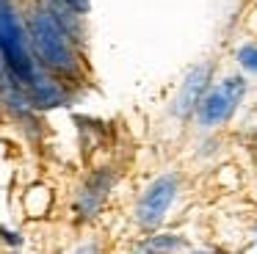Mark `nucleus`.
I'll return each instance as SVG.
<instances>
[{"instance_id": "6", "label": "nucleus", "mask_w": 257, "mask_h": 254, "mask_svg": "<svg viewBox=\"0 0 257 254\" xmlns=\"http://www.w3.org/2000/svg\"><path fill=\"white\" fill-rule=\"evenodd\" d=\"M25 91H28L31 102H34V108H56V105H61L64 99H67V94H64V88L58 86L56 80H50V77L39 75L36 72V77L25 86Z\"/></svg>"}, {"instance_id": "3", "label": "nucleus", "mask_w": 257, "mask_h": 254, "mask_svg": "<svg viewBox=\"0 0 257 254\" xmlns=\"http://www.w3.org/2000/svg\"><path fill=\"white\" fill-rule=\"evenodd\" d=\"M246 91L243 77H227L224 83H218L216 88L205 91V97L196 105V116H199V124L205 127H216L221 121H227L235 113L240 97Z\"/></svg>"}, {"instance_id": "5", "label": "nucleus", "mask_w": 257, "mask_h": 254, "mask_svg": "<svg viewBox=\"0 0 257 254\" xmlns=\"http://www.w3.org/2000/svg\"><path fill=\"white\" fill-rule=\"evenodd\" d=\"M207 80H210V69H207V66H196V69H191V75L185 77L183 88H180V94H177L174 113H177V116H188L191 110H196L202 94L207 91Z\"/></svg>"}, {"instance_id": "7", "label": "nucleus", "mask_w": 257, "mask_h": 254, "mask_svg": "<svg viewBox=\"0 0 257 254\" xmlns=\"http://www.w3.org/2000/svg\"><path fill=\"white\" fill-rule=\"evenodd\" d=\"M111 182H113V177L108 174V171H97V174L83 185V191H80V199H78L80 213H83V215H91V213H94V210L102 204L105 193L111 191Z\"/></svg>"}, {"instance_id": "4", "label": "nucleus", "mask_w": 257, "mask_h": 254, "mask_svg": "<svg viewBox=\"0 0 257 254\" xmlns=\"http://www.w3.org/2000/svg\"><path fill=\"white\" fill-rule=\"evenodd\" d=\"M174 193H177V180H174L172 174L158 177V180L147 188V193L139 202V210H136L139 224L141 226H158L161 224L166 210H169V204L174 202Z\"/></svg>"}, {"instance_id": "8", "label": "nucleus", "mask_w": 257, "mask_h": 254, "mask_svg": "<svg viewBox=\"0 0 257 254\" xmlns=\"http://www.w3.org/2000/svg\"><path fill=\"white\" fill-rule=\"evenodd\" d=\"M238 61L246 66L249 72H257V47L254 44H246V47L238 50Z\"/></svg>"}, {"instance_id": "12", "label": "nucleus", "mask_w": 257, "mask_h": 254, "mask_svg": "<svg viewBox=\"0 0 257 254\" xmlns=\"http://www.w3.org/2000/svg\"><path fill=\"white\" fill-rule=\"evenodd\" d=\"M3 77H6V64H3V55H0V83H3Z\"/></svg>"}, {"instance_id": "2", "label": "nucleus", "mask_w": 257, "mask_h": 254, "mask_svg": "<svg viewBox=\"0 0 257 254\" xmlns=\"http://www.w3.org/2000/svg\"><path fill=\"white\" fill-rule=\"evenodd\" d=\"M0 55H3L6 72L23 86H28L39 72L34 53H31L28 31H25L12 0H0Z\"/></svg>"}, {"instance_id": "1", "label": "nucleus", "mask_w": 257, "mask_h": 254, "mask_svg": "<svg viewBox=\"0 0 257 254\" xmlns=\"http://www.w3.org/2000/svg\"><path fill=\"white\" fill-rule=\"evenodd\" d=\"M25 31H28L31 53H36L42 66H47L50 72H58V75H72L78 69L69 31H64V25L50 11H34Z\"/></svg>"}, {"instance_id": "11", "label": "nucleus", "mask_w": 257, "mask_h": 254, "mask_svg": "<svg viewBox=\"0 0 257 254\" xmlns=\"http://www.w3.org/2000/svg\"><path fill=\"white\" fill-rule=\"evenodd\" d=\"M75 254H97V248H94V246H80Z\"/></svg>"}, {"instance_id": "10", "label": "nucleus", "mask_w": 257, "mask_h": 254, "mask_svg": "<svg viewBox=\"0 0 257 254\" xmlns=\"http://www.w3.org/2000/svg\"><path fill=\"white\" fill-rule=\"evenodd\" d=\"M177 246H180L177 237H163V240H152L150 243V248H177Z\"/></svg>"}, {"instance_id": "9", "label": "nucleus", "mask_w": 257, "mask_h": 254, "mask_svg": "<svg viewBox=\"0 0 257 254\" xmlns=\"http://www.w3.org/2000/svg\"><path fill=\"white\" fill-rule=\"evenodd\" d=\"M64 6H67L69 11H75V14H83V11H89V0H61Z\"/></svg>"}]
</instances>
